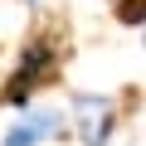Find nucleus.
Returning a JSON list of instances; mask_svg holds the SVG:
<instances>
[{
    "label": "nucleus",
    "instance_id": "4",
    "mask_svg": "<svg viewBox=\"0 0 146 146\" xmlns=\"http://www.w3.org/2000/svg\"><path fill=\"white\" fill-rule=\"evenodd\" d=\"M117 20L122 25H146V0H117Z\"/></svg>",
    "mask_w": 146,
    "mask_h": 146
},
{
    "label": "nucleus",
    "instance_id": "2",
    "mask_svg": "<svg viewBox=\"0 0 146 146\" xmlns=\"http://www.w3.org/2000/svg\"><path fill=\"white\" fill-rule=\"evenodd\" d=\"M49 63H54V44H49V39H34V44L20 54V68H15L10 88H5V102L25 107V102H29V93H34V83H39V73H44Z\"/></svg>",
    "mask_w": 146,
    "mask_h": 146
},
{
    "label": "nucleus",
    "instance_id": "1",
    "mask_svg": "<svg viewBox=\"0 0 146 146\" xmlns=\"http://www.w3.org/2000/svg\"><path fill=\"white\" fill-rule=\"evenodd\" d=\"M73 112H78V136H83V146H107V136H112V127H117V117H112V98L107 93H78L73 98Z\"/></svg>",
    "mask_w": 146,
    "mask_h": 146
},
{
    "label": "nucleus",
    "instance_id": "5",
    "mask_svg": "<svg viewBox=\"0 0 146 146\" xmlns=\"http://www.w3.org/2000/svg\"><path fill=\"white\" fill-rule=\"evenodd\" d=\"M141 44H146V39H141Z\"/></svg>",
    "mask_w": 146,
    "mask_h": 146
},
{
    "label": "nucleus",
    "instance_id": "3",
    "mask_svg": "<svg viewBox=\"0 0 146 146\" xmlns=\"http://www.w3.org/2000/svg\"><path fill=\"white\" fill-rule=\"evenodd\" d=\"M58 131H63V112L39 107V112H25V117L5 131L0 146H39V141H49V136H58Z\"/></svg>",
    "mask_w": 146,
    "mask_h": 146
}]
</instances>
